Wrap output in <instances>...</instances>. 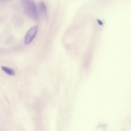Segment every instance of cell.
<instances>
[{
    "label": "cell",
    "instance_id": "5b68a950",
    "mask_svg": "<svg viewBox=\"0 0 131 131\" xmlns=\"http://www.w3.org/2000/svg\"><path fill=\"white\" fill-rule=\"evenodd\" d=\"M12 0H0V2H9Z\"/></svg>",
    "mask_w": 131,
    "mask_h": 131
},
{
    "label": "cell",
    "instance_id": "277c9868",
    "mask_svg": "<svg viewBox=\"0 0 131 131\" xmlns=\"http://www.w3.org/2000/svg\"><path fill=\"white\" fill-rule=\"evenodd\" d=\"M1 68L3 71L10 75L14 76L15 74V71L12 68L3 66H1Z\"/></svg>",
    "mask_w": 131,
    "mask_h": 131
},
{
    "label": "cell",
    "instance_id": "6da1fadb",
    "mask_svg": "<svg viewBox=\"0 0 131 131\" xmlns=\"http://www.w3.org/2000/svg\"><path fill=\"white\" fill-rule=\"evenodd\" d=\"M21 3L26 15L32 19L37 20L39 16L34 2L31 0H21Z\"/></svg>",
    "mask_w": 131,
    "mask_h": 131
},
{
    "label": "cell",
    "instance_id": "7a4b0ae2",
    "mask_svg": "<svg viewBox=\"0 0 131 131\" xmlns=\"http://www.w3.org/2000/svg\"><path fill=\"white\" fill-rule=\"evenodd\" d=\"M38 30V27L35 26L31 28L28 30L25 38V44H28L32 41L37 34Z\"/></svg>",
    "mask_w": 131,
    "mask_h": 131
},
{
    "label": "cell",
    "instance_id": "3957f363",
    "mask_svg": "<svg viewBox=\"0 0 131 131\" xmlns=\"http://www.w3.org/2000/svg\"><path fill=\"white\" fill-rule=\"evenodd\" d=\"M38 9L39 12L41 14H45L47 12V9L46 5L44 3L41 1L38 5Z\"/></svg>",
    "mask_w": 131,
    "mask_h": 131
}]
</instances>
